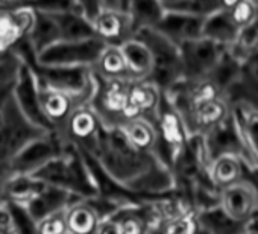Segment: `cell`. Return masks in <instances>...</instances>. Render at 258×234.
I'll list each match as a JSON object with an SVG mask.
<instances>
[{
    "label": "cell",
    "instance_id": "cell-1",
    "mask_svg": "<svg viewBox=\"0 0 258 234\" xmlns=\"http://www.w3.org/2000/svg\"><path fill=\"white\" fill-rule=\"evenodd\" d=\"M93 158L111 181H114L117 186L127 190L129 193L136 195L142 201H145L139 195L142 183L155 169H158L160 166H166L154 154H146L134 149L117 128L102 130L99 148Z\"/></svg>",
    "mask_w": 258,
    "mask_h": 234
},
{
    "label": "cell",
    "instance_id": "cell-2",
    "mask_svg": "<svg viewBox=\"0 0 258 234\" xmlns=\"http://www.w3.org/2000/svg\"><path fill=\"white\" fill-rule=\"evenodd\" d=\"M34 180L66 190L81 199H88L99 195L97 183L84 154L66 142L62 152L31 175Z\"/></svg>",
    "mask_w": 258,
    "mask_h": 234
},
{
    "label": "cell",
    "instance_id": "cell-3",
    "mask_svg": "<svg viewBox=\"0 0 258 234\" xmlns=\"http://www.w3.org/2000/svg\"><path fill=\"white\" fill-rule=\"evenodd\" d=\"M47 136V133L29 124L19 111L13 94L0 112V204H5L4 189L8 183L10 166L13 160L34 140Z\"/></svg>",
    "mask_w": 258,
    "mask_h": 234
},
{
    "label": "cell",
    "instance_id": "cell-4",
    "mask_svg": "<svg viewBox=\"0 0 258 234\" xmlns=\"http://www.w3.org/2000/svg\"><path fill=\"white\" fill-rule=\"evenodd\" d=\"M133 37L146 44L152 56V73L149 81L161 91H169L173 85L182 81V66L179 47L166 40L154 29L139 31Z\"/></svg>",
    "mask_w": 258,
    "mask_h": 234
},
{
    "label": "cell",
    "instance_id": "cell-5",
    "mask_svg": "<svg viewBox=\"0 0 258 234\" xmlns=\"http://www.w3.org/2000/svg\"><path fill=\"white\" fill-rule=\"evenodd\" d=\"M129 82L131 81L127 79L103 81L94 76V93L90 106L99 117L103 128L118 130L127 122Z\"/></svg>",
    "mask_w": 258,
    "mask_h": 234
},
{
    "label": "cell",
    "instance_id": "cell-6",
    "mask_svg": "<svg viewBox=\"0 0 258 234\" xmlns=\"http://www.w3.org/2000/svg\"><path fill=\"white\" fill-rule=\"evenodd\" d=\"M103 49L105 44L97 38L87 41H59L35 56V61L46 67L93 69Z\"/></svg>",
    "mask_w": 258,
    "mask_h": 234
},
{
    "label": "cell",
    "instance_id": "cell-7",
    "mask_svg": "<svg viewBox=\"0 0 258 234\" xmlns=\"http://www.w3.org/2000/svg\"><path fill=\"white\" fill-rule=\"evenodd\" d=\"M102 130L103 127L99 117L96 115L90 103H87L78 106L72 112L62 131L58 136L76 146L81 152L93 157L97 152Z\"/></svg>",
    "mask_w": 258,
    "mask_h": 234
},
{
    "label": "cell",
    "instance_id": "cell-8",
    "mask_svg": "<svg viewBox=\"0 0 258 234\" xmlns=\"http://www.w3.org/2000/svg\"><path fill=\"white\" fill-rule=\"evenodd\" d=\"M201 137L208 163L219 155H235L244 161L246 167H253L232 109L223 122H220L216 128Z\"/></svg>",
    "mask_w": 258,
    "mask_h": 234
},
{
    "label": "cell",
    "instance_id": "cell-9",
    "mask_svg": "<svg viewBox=\"0 0 258 234\" xmlns=\"http://www.w3.org/2000/svg\"><path fill=\"white\" fill-rule=\"evenodd\" d=\"M225 52H226L225 47L204 37L184 43L182 46H179L182 79L184 81L207 79Z\"/></svg>",
    "mask_w": 258,
    "mask_h": 234
},
{
    "label": "cell",
    "instance_id": "cell-10",
    "mask_svg": "<svg viewBox=\"0 0 258 234\" xmlns=\"http://www.w3.org/2000/svg\"><path fill=\"white\" fill-rule=\"evenodd\" d=\"M66 146V140L58 134H47L29 143L11 163L8 177H31L50 160L58 157Z\"/></svg>",
    "mask_w": 258,
    "mask_h": 234
},
{
    "label": "cell",
    "instance_id": "cell-11",
    "mask_svg": "<svg viewBox=\"0 0 258 234\" xmlns=\"http://www.w3.org/2000/svg\"><path fill=\"white\" fill-rule=\"evenodd\" d=\"M13 99L22 112L25 119L32 124L35 128L47 133L55 134L53 128L49 125L46 117L43 115L41 106H40V96H38V84L32 73V70L23 63L19 76L16 79L14 88H13Z\"/></svg>",
    "mask_w": 258,
    "mask_h": 234
},
{
    "label": "cell",
    "instance_id": "cell-12",
    "mask_svg": "<svg viewBox=\"0 0 258 234\" xmlns=\"http://www.w3.org/2000/svg\"><path fill=\"white\" fill-rule=\"evenodd\" d=\"M32 25L31 4L4 2L0 10V53H10L26 40Z\"/></svg>",
    "mask_w": 258,
    "mask_h": 234
},
{
    "label": "cell",
    "instance_id": "cell-13",
    "mask_svg": "<svg viewBox=\"0 0 258 234\" xmlns=\"http://www.w3.org/2000/svg\"><path fill=\"white\" fill-rule=\"evenodd\" d=\"M219 207L237 222H250L258 211V192L249 180L243 178L219 190Z\"/></svg>",
    "mask_w": 258,
    "mask_h": 234
},
{
    "label": "cell",
    "instance_id": "cell-14",
    "mask_svg": "<svg viewBox=\"0 0 258 234\" xmlns=\"http://www.w3.org/2000/svg\"><path fill=\"white\" fill-rule=\"evenodd\" d=\"M127 96V122L133 119H140V117L152 122L157 121L163 93L151 81H131Z\"/></svg>",
    "mask_w": 258,
    "mask_h": 234
},
{
    "label": "cell",
    "instance_id": "cell-15",
    "mask_svg": "<svg viewBox=\"0 0 258 234\" xmlns=\"http://www.w3.org/2000/svg\"><path fill=\"white\" fill-rule=\"evenodd\" d=\"M32 8V25L26 37V43L35 56L43 53L46 49L61 41L56 20L43 4H31Z\"/></svg>",
    "mask_w": 258,
    "mask_h": 234
},
{
    "label": "cell",
    "instance_id": "cell-16",
    "mask_svg": "<svg viewBox=\"0 0 258 234\" xmlns=\"http://www.w3.org/2000/svg\"><path fill=\"white\" fill-rule=\"evenodd\" d=\"M204 22L205 19L164 11L161 20L157 23L154 31L179 47L184 43H188L202 37Z\"/></svg>",
    "mask_w": 258,
    "mask_h": 234
},
{
    "label": "cell",
    "instance_id": "cell-17",
    "mask_svg": "<svg viewBox=\"0 0 258 234\" xmlns=\"http://www.w3.org/2000/svg\"><path fill=\"white\" fill-rule=\"evenodd\" d=\"M229 112L231 106L222 96L198 105L196 108H193L188 121L184 125L188 137L205 136L208 131L216 128L220 122H223Z\"/></svg>",
    "mask_w": 258,
    "mask_h": 234
},
{
    "label": "cell",
    "instance_id": "cell-18",
    "mask_svg": "<svg viewBox=\"0 0 258 234\" xmlns=\"http://www.w3.org/2000/svg\"><path fill=\"white\" fill-rule=\"evenodd\" d=\"M38 96H40V106L43 115L46 117L49 125L53 128L55 134H59L66 122L69 121V117L72 115V112L79 106L78 102L72 96L62 91L43 88L40 85H38Z\"/></svg>",
    "mask_w": 258,
    "mask_h": 234
},
{
    "label": "cell",
    "instance_id": "cell-19",
    "mask_svg": "<svg viewBox=\"0 0 258 234\" xmlns=\"http://www.w3.org/2000/svg\"><path fill=\"white\" fill-rule=\"evenodd\" d=\"M93 31L99 41L105 46H120L127 38L133 37L131 22L126 14H118L109 10L100 11L93 22Z\"/></svg>",
    "mask_w": 258,
    "mask_h": 234
},
{
    "label": "cell",
    "instance_id": "cell-20",
    "mask_svg": "<svg viewBox=\"0 0 258 234\" xmlns=\"http://www.w3.org/2000/svg\"><path fill=\"white\" fill-rule=\"evenodd\" d=\"M79 199L81 198H78L66 190L44 184L43 189L25 205V208L29 213V216L35 222H38L46 216L67 210V207H70L73 202H76Z\"/></svg>",
    "mask_w": 258,
    "mask_h": 234
},
{
    "label": "cell",
    "instance_id": "cell-21",
    "mask_svg": "<svg viewBox=\"0 0 258 234\" xmlns=\"http://www.w3.org/2000/svg\"><path fill=\"white\" fill-rule=\"evenodd\" d=\"M129 81H149L152 73V56L143 41L136 37L127 38L120 46Z\"/></svg>",
    "mask_w": 258,
    "mask_h": 234
},
{
    "label": "cell",
    "instance_id": "cell-22",
    "mask_svg": "<svg viewBox=\"0 0 258 234\" xmlns=\"http://www.w3.org/2000/svg\"><path fill=\"white\" fill-rule=\"evenodd\" d=\"M246 164L240 157L235 155H219L208 163L207 175L210 183L222 190L234 183H238L244 178Z\"/></svg>",
    "mask_w": 258,
    "mask_h": 234
},
{
    "label": "cell",
    "instance_id": "cell-23",
    "mask_svg": "<svg viewBox=\"0 0 258 234\" xmlns=\"http://www.w3.org/2000/svg\"><path fill=\"white\" fill-rule=\"evenodd\" d=\"M118 130L134 149L146 154H155L158 148V131L155 122L140 117L123 124Z\"/></svg>",
    "mask_w": 258,
    "mask_h": 234
},
{
    "label": "cell",
    "instance_id": "cell-24",
    "mask_svg": "<svg viewBox=\"0 0 258 234\" xmlns=\"http://www.w3.org/2000/svg\"><path fill=\"white\" fill-rule=\"evenodd\" d=\"M198 223L199 228L210 234H250V222H237L231 219L226 213H223L219 204L198 211Z\"/></svg>",
    "mask_w": 258,
    "mask_h": 234
},
{
    "label": "cell",
    "instance_id": "cell-25",
    "mask_svg": "<svg viewBox=\"0 0 258 234\" xmlns=\"http://www.w3.org/2000/svg\"><path fill=\"white\" fill-rule=\"evenodd\" d=\"M237 34H238V28L234 25V22L231 20V17L226 11V2L220 11L207 17L204 22L202 37L225 47V49L231 47Z\"/></svg>",
    "mask_w": 258,
    "mask_h": 234
},
{
    "label": "cell",
    "instance_id": "cell-26",
    "mask_svg": "<svg viewBox=\"0 0 258 234\" xmlns=\"http://www.w3.org/2000/svg\"><path fill=\"white\" fill-rule=\"evenodd\" d=\"M238 122L241 139L246 145L252 166L258 167V111L244 105L231 106Z\"/></svg>",
    "mask_w": 258,
    "mask_h": 234
},
{
    "label": "cell",
    "instance_id": "cell-27",
    "mask_svg": "<svg viewBox=\"0 0 258 234\" xmlns=\"http://www.w3.org/2000/svg\"><path fill=\"white\" fill-rule=\"evenodd\" d=\"M164 14L161 0H133L129 4L127 17L131 22L133 35L139 31L154 29Z\"/></svg>",
    "mask_w": 258,
    "mask_h": 234
},
{
    "label": "cell",
    "instance_id": "cell-28",
    "mask_svg": "<svg viewBox=\"0 0 258 234\" xmlns=\"http://www.w3.org/2000/svg\"><path fill=\"white\" fill-rule=\"evenodd\" d=\"M66 223L69 234H94L100 220L85 199L73 202L66 210Z\"/></svg>",
    "mask_w": 258,
    "mask_h": 234
},
{
    "label": "cell",
    "instance_id": "cell-29",
    "mask_svg": "<svg viewBox=\"0 0 258 234\" xmlns=\"http://www.w3.org/2000/svg\"><path fill=\"white\" fill-rule=\"evenodd\" d=\"M93 75L103 81L127 79L126 64L118 46H105L96 64L91 69ZM129 81V79H127Z\"/></svg>",
    "mask_w": 258,
    "mask_h": 234
},
{
    "label": "cell",
    "instance_id": "cell-30",
    "mask_svg": "<svg viewBox=\"0 0 258 234\" xmlns=\"http://www.w3.org/2000/svg\"><path fill=\"white\" fill-rule=\"evenodd\" d=\"M166 13H175L198 19H207L225 7L219 0H161Z\"/></svg>",
    "mask_w": 258,
    "mask_h": 234
},
{
    "label": "cell",
    "instance_id": "cell-31",
    "mask_svg": "<svg viewBox=\"0 0 258 234\" xmlns=\"http://www.w3.org/2000/svg\"><path fill=\"white\" fill-rule=\"evenodd\" d=\"M43 183L34 180L32 177H13L8 180L4 189V199L7 202L26 205L41 189Z\"/></svg>",
    "mask_w": 258,
    "mask_h": 234
},
{
    "label": "cell",
    "instance_id": "cell-32",
    "mask_svg": "<svg viewBox=\"0 0 258 234\" xmlns=\"http://www.w3.org/2000/svg\"><path fill=\"white\" fill-rule=\"evenodd\" d=\"M240 67H241V64L226 49V52L222 55V58L219 60L217 66L213 69V72L210 73V76L207 79L211 81L216 85V88L223 96L238 81V78H240Z\"/></svg>",
    "mask_w": 258,
    "mask_h": 234
},
{
    "label": "cell",
    "instance_id": "cell-33",
    "mask_svg": "<svg viewBox=\"0 0 258 234\" xmlns=\"http://www.w3.org/2000/svg\"><path fill=\"white\" fill-rule=\"evenodd\" d=\"M258 7V4H256ZM228 52L241 64L244 60L258 52V17L249 25L238 29V34Z\"/></svg>",
    "mask_w": 258,
    "mask_h": 234
},
{
    "label": "cell",
    "instance_id": "cell-34",
    "mask_svg": "<svg viewBox=\"0 0 258 234\" xmlns=\"http://www.w3.org/2000/svg\"><path fill=\"white\" fill-rule=\"evenodd\" d=\"M226 11L234 22V25L241 29L243 26L249 25L258 17V7L256 2L249 0H240V2H226Z\"/></svg>",
    "mask_w": 258,
    "mask_h": 234
},
{
    "label": "cell",
    "instance_id": "cell-35",
    "mask_svg": "<svg viewBox=\"0 0 258 234\" xmlns=\"http://www.w3.org/2000/svg\"><path fill=\"white\" fill-rule=\"evenodd\" d=\"M22 66L23 61L16 52L0 53V90L14 85Z\"/></svg>",
    "mask_w": 258,
    "mask_h": 234
},
{
    "label": "cell",
    "instance_id": "cell-36",
    "mask_svg": "<svg viewBox=\"0 0 258 234\" xmlns=\"http://www.w3.org/2000/svg\"><path fill=\"white\" fill-rule=\"evenodd\" d=\"M37 234H69L66 223V210L53 213L38 220Z\"/></svg>",
    "mask_w": 258,
    "mask_h": 234
},
{
    "label": "cell",
    "instance_id": "cell-37",
    "mask_svg": "<svg viewBox=\"0 0 258 234\" xmlns=\"http://www.w3.org/2000/svg\"><path fill=\"white\" fill-rule=\"evenodd\" d=\"M238 81L249 85L258 84V52L241 63Z\"/></svg>",
    "mask_w": 258,
    "mask_h": 234
},
{
    "label": "cell",
    "instance_id": "cell-38",
    "mask_svg": "<svg viewBox=\"0 0 258 234\" xmlns=\"http://www.w3.org/2000/svg\"><path fill=\"white\" fill-rule=\"evenodd\" d=\"M0 234H16L13 216L7 204H0Z\"/></svg>",
    "mask_w": 258,
    "mask_h": 234
}]
</instances>
